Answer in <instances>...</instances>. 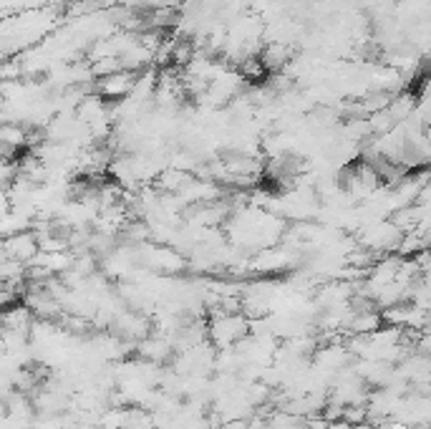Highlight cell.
I'll list each match as a JSON object with an SVG mask.
<instances>
[{
  "mask_svg": "<svg viewBox=\"0 0 431 429\" xmlns=\"http://www.w3.org/2000/svg\"><path fill=\"white\" fill-rule=\"evenodd\" d=\"M0 245L8 260H15L20 265H28L38 255V240L33 230H20L8 238H0Z\"/></svg>",
  "mask_w": 431,
  "mask_h": 429,
  "instance_id": "obj_1",
  "label": "cell"
}]
</instances>
